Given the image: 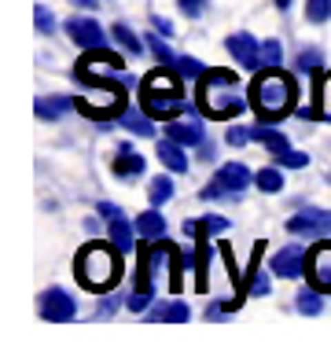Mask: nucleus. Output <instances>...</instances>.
<instances>
[{"label": "nucleus", "instance_id": "obj_9", "mask_svg": "<svg viewBox=\"0 0 331 353\" xmlns=\"http://www.w3.org/2000/svg\"><path fill=\"white\" fill-rule=\"evenodd\" d=\"M63 30H66V37H70L77 48H103L107 44V30L96 22V15H74V19H66L63 22Z\"/></svg>", "mask_w": 331, "mask_h": 353}, {"label": "nucleus", "instance_id": "obj_7", "mask_svg": "<svg viewBox=\"0 0 331 353\" xmlns=\"http://www.w3.org/2000/svg\"><path fill=\"white\" fill-rule=\"evenodd\" d=\"M305 283L320 294H331V243H317L305 254Z\"/></svg>", "mask_w": 331, "mask_h": 353}, {"label": "nucleus", "instance_id": "obj_38", "mask_svg": "<svg viewBox=\"0 0 331 353\" xmlns=\"http://www.w3.org/2000/svg\"><path fill=\"white\" fill-rule=\"evenodd\" d=\"M254 137H250V125H228V132H225V143L228 148H247Z\"/></svg>", "mask_w": 331, "mask_h": 353}, {"label": "nucleus", "instance_id": "obj_45", "mask_svg": "<svg viewBox=\"0 0 331 353\" xmlns=\"http://www.w3.org/2000/svg\"><path fill=\"white\" fill-rule=\"evenodd\" d=\"M272 4H276V8H280V11H287V8H291V4H294V0H272Z\"/></svg>", "mask_w": 331, "mask_h": 353}, {"label": "nucleus", "instance_id": "obj_21", "mask_svg": "<svg viewBox=\"0 0 331 353\" xmlns=\"http://www.w3.org/2000/svg\"><path fill=\"white\" fill-rule=\"evenodd\" d=\"M137 232H140V239H166V217L159 214V206L143 210L137 217Z\"/></svg>", "mask_w": 331, "mask_h": 353}, {"label": "nucleus", "instance_id": "obj_20", "mask_svg": "<svg viewBox=\"0 0 331 353\" xmlns=\"http://www.w3.org/2000/svg\"><path fill=\"white\" fill-rule=\"evenodd\" d=\"M118 125L126 129V132H132V137H154V118L148 114V110H129L126 107V114L118 118Z\"/></svg>", "mask_w": 331, "mask_h": 353}, {"label": "nucleus", "instance_id": "obj_35", "mask_svg": "<svg viewBox=\"0 0 331 353\" xmlns=\"http://www.w3.org/2000/svg\"><path fill=\"white\" fill-rule=\"evenodd\" d=\"M283 63V44L269 37V41H261V66H280Z\"/></svg>", "mask_w": 331, "mask_h": 353}, {"label": "nucleus", "instance_id": "obj_4", "mask_svg": "<svg viewBox=\"0 0 331 353\" xmlns=\"http://www.w3.org/2000/svg\"><path fill=\"white\" fill-rule=\"evenodd\" d=\"M132 85V77L126 74V81H107V85H92L96 88V96H74V107L81 110V114L88 121H118L121 114H126V107H129V99H126V88Z\"/></svg>", "mask_w": 331, "mask_h": 353}, {"label": "nucleus", "instance_id": "obj_3", "mask_svg": "<svg viewBox=\"0 0 331 353\" xmlns=\"http://www.w3.org/2000/svg\"><path fill=\"white\" fill-rule=\"evenodd\" d=\"M195 103L203 118L214 121H232L236 114H247L250 110V96H243L236 85H214L210 77H199L195 81Z\"/></svg>", "mask_w": 331, "mask_h": 353}, {"label": "nucleus", "instance_id": "obj_29", "mask_svg": "<svg viewBox=\"0 0 331 353\" xmlns=\"http://www.w3.org/2000/svg\"><path fill=\"white\" fill-rule=\"evenodd\" d=\"M272 269L265 272V269H250V283H247V291L254 294V298H265V294H272Z\"/></svg>", "mask_w": 331, "mask_h": 353}, {"label": "nucleus", "instance_id": "obj_1", "mask_svg": "<svg viewBox=\"0 0 331 353\" xmlns=\"http://www.w3.org/2000/svg\"><path fill=\"white\" fill-rule=\"evenodd\" d=\"M250 96V110L258 114V121H276L291 118L294 107H298V85L291 74H283L280 66H261V70H254V81L247 88Z\"/></svg>", "mask_w": 331, "mask_h": 353}, {"label": "nucleus", "instance_id": "obj_13", "mask_svg": "<svg viewBox=\"0 0 331 353\" xmlns=\"http://www.w3.org/2000/svg\"><path fill=\"white\" fill-rule=\"evenodd\" d=\"M166 137L184 143V148H199L206 140V129L199 118H173V121H166Z\"/></svg>", "mask_w": 331, "mask_h": 353}, {"label": "nucleus", "instance_id": "obj_42", "mask_svg": "<svg viewBox=\"0 0 331 353\" xmlns=\"http://www.w3.org/2000/svg\"><path fill=\"white\" fill-rule=\"evenodd\" d=\"M151 30H154V33H162V37H166V41H170V37H173V33H177V26H173V22H170V19H162V15H154V19H151Z\"/></svg>", "mask_w": 331, "mask_h": 353}, {"label": "nucleus", "instance_id": "obj_15", "mask_svg": "<svg viewBox=\"0 0 331 353\" xmlns=\"http://www.w3.org/2000/svg\"><path fill=\"white\" fill-rule=\"evenodd\" d=\"M154 154H159V162L170 173H188V165H192L188 148H184V143H177V140H170V137H162L159 143H154Z\"/></svg>", "mask_w": 331, "mask_h": 353}, {"label": "nucleus", "instance_id": "obj_26", "mask_svg": "<svg viewBox=\"0 0 331 353\" xmlns=\"http://www.w3.org/2000/svg\"><path fill=\"white\" fill-rule=\"evenodd\" d=\"M148 199H151L154 206L170 203V199H173V176L170 173H154L151 181H148Z\"/></svg>", "mask_w": 331, "mask_h": 353}, {"label": "nucleus", "instance_id": "obj_39", "mask_svg": "<svg viewBox=\"0 0 331 353\" xmlns=\"http://www.w3.org/2000/svg\"><path fill=\"white\" fill-rule=\"evenodd\" d=\"M177 8H181L184 19H203L206 8H210V0H177Z\"/></svg>", "mask_w": 331, "mask_h": 353}, {"label": "nucleus", "instance_id": "obj_10", "mask_svg": "<svg viewBox=\"0 0 331 353\" xmlns=\"http://www.w3.org/2000/svg\"><path fill=\"white\" fill-rule=\"evenodd\" d=\"M305 247L302 243H287V247H280L269 258V269L280 276V280H298V276H305Z\"/></svg>", "mask_w": 331, "mask_h": 353}, {"label": "nucleus", "instance_id": "obj_27", "mask_svg": "<svg viewBox=\"0 0 331 353\" xmlns=\"http://www.w3.org/2000/svg\"><path fill=\"white\" fill-rule=\"evenodd\" d=\"M143 41H148V52L154 55V63H170V66L177 63V52L170 48V44H166V37H162V33H154V30H151Z\"/></svg>", "mask_w": 331, "mask_h": 353}, {"label": "nucleus", "instance_id": "obj_22", "mask_svg": "<svg viewBox=\"0 0 331 353\" xmlns=\"http://www.w3.org/2000/svg\"><path fill=\"white\" fill-rule=\"evenodd\" d=\"M313 99H317V110H320V121H331V70H320L313 74Z\"/></svg>", "mask_w": 331, "mask_h": 353}, {"label": "nucleus", "instance_id": "obj_30", "mask_svg": "<svg viewBox=\"0 0 331 353\" xmlns=\"http://www.w3.org/2000/svg\"><path fill=\"white\" fill-rule=\"evenodd\" d=\"M173 66H177V74H181L184 81H199V77L206 74V66L199 63L195 55H177V63H173Z\"/></svg>", "mask_w": 331, "mask_h": 353}, {"label": "nucleus", "instance_id": "obj_40", "mask_svg": "<svg viewBox=\"0 0 331 353\" xmlns=\"http://www.w3.org/2000/svg\"><path fill=\"white\" fill-rule=\"evenodd\" d=\"M199 195H203L206 203H214V199H225V195H232V192L214 176V181H206V184H203V192H199Z\"/></svg>", "mask_w": 331, "mask_h": 353}, {"label": "nucleus", "instance_id": "obj_16", "mask_svg": "<svg viewBox=\"0 0 331 353\" xmlns=\"http://www.w3.org/2000/svg\"><path fill=\"white\" fill-rule=\"evenodd\" d=\"M137 221H129V217H114V221H107V239L114 243V247L121 254H129L132 247H137Z\"/></svg>", "mask_w": 331, "mask_h": 353}, {"label": "nucleus", "instance_id": "obj_33", "mask_svg": "<svg viewBox=\"0 0 331 353\" xmlns=\"http://www.w3.org/2000/svg\"><path fill=\"white\" fill-rule=\"evenodd\" d=\"M305 19L313 22V26L331 22V0H305Z\"/></svg>", "mask_w": 331, "mask_h": 353}, {"label": "nucleus", "instance_id": "obj_17", "mask_svg": "<svg viewBox=\"0 0 331 353\" xmlns=\"http://www.w3.org/2000/svg\"><path fill=\"white\" fill-rule=\"evenodd\" d=\"M188 316H192V309H188V302H181V298L154 302V305L148 309V320H159V324H184Z\"/></svg>", "mask_w": 331, "mask_h": 353}, {"label": "nucleus", "instance_id": "obj_24", "mask_svg": "<svg viewBox=\"0 0 331 353\" xmlns=\"http://www.w3.org/2000/svg\"><path fill=\"white\" fill-rule=\"evenodd\" d=\"M324 70V52L320 48H313V44H305V48H298V55H294V74H320Z\"/></svg>", "mask_w": 331, "mask_h": 353}, {"label": "nucleus", "instance_id": "obj_36", "mask_svg": "<svg viewBox=\"0 0 331 353\" xmlns=\"http://www.w3.org/2000/svg\"><path fill=\"white\" fill-rule=\"evenodd\" d=\"M154 305V291H132L126 298V309L129 313H148V309Z\"/></svg>", "mask_w": 331, "mask_h": 353}, {"label": "nucleus", "instance_id": "obj_31", "mask_svg": "<svg viewBox=\"0 0 331 353\" xmlns=\"http://www.w3.org/2000/svg\"><path fill=\"white\" fill-rule=\"evenodd\" d=\"M239 305H243L239 298H225V302H221V298H214V302H206V309H203V316H206V320H221V316L236 313Z\"/></svg>", "mask_w": 331, "mask_h": 353}, {"label": "nucleus", "instance_id": "obj_43", "mask_svg": "<svg viewBox=\"0 0 331 353\" xmlns=\"http://www.w3.org/2000/svg\"><path fill=\"white\" fill-rule=\"evenodd\" d=\"M214 154H217V143H210V140L199 143V159L203 162H214Z\"/></svg>", "mask_w": 331, "mask_h": 353}, {"label": "nucleus", "instance_id": "obj_6", "mask_svg": "<svg viewBox=\"0 0 331 353\" xmlns=\"http://www.w3.org/2000/svg\"><path fill=\"white\" fill-rule=\"evenodd\" d=\"M37 313H41V320H48V324H66V320L77 316V298L66 294L63 287H48V291H41V298H37Z\"/></svg>", "mask_w": 331, "mask_h": 353}, {"label": "nucleus", "instance_id": "obj_14", "mask_svg": "<svg viewBox=\"0 0 331 353\" xmlns=\"http://www.w3.org/2000/svg\"><path fill=\"white\" fill-rule=\"evenodd\" d=\"M214 176H217V181H221V184H225L228 192H232V199H239V195H243V192H247V188L254 184V170H247L243 162H225V165H221V170H217Z\"/></svg>", "mask_w": 331, "mask_h": 353}, {"label": "nucleus", "instance_id": "obj_41", "mask_svg": "<svg viewBox=\"0 0 331 353\" xmlns=\"http://www.w3.org/2000/svg\"><path fill=\"white\" fill-rule=\"evenodd\" d=\"M96 214L103 221H114V217H126V210H121L118 203H107V199H103V203H96Z\"/></svg>", "mask_w": 331, "mask_h": 353}, {"label": "nucleus", "instance_id": "obj_19", "mask_svg": "<svg viewBox=\"0 0 331 353\" xmlns=\"http://www.w3.org/2000/svg\"><path fill=\"white\" fill-rule=\"evenodd\" d=\"M110 37H114L118 48H126V55H140L143 48H148V41H140L137 33H132V26L126 19H118V22H110Z\"/></svg>", "mask_w": 331, "mask_h": 353}, {"label": "nucleus", "instance_id": "obj_44", "mask_svg": "<svg viewBox=\"0 0 331 353\" xmlns=\"http://www.w3.org/2000/svg\"><path fill=\"white\" fill-rule=\"evenodd\" d=\"M70 4H74V8H81V11H96L99 0H70Z\"/></svg>", "mask_w": 331, "mask_h": 353}, {"label": "nucleus", "instance_id": "obj_5", "mask_svg": "<svg viewBox=\"0 0 331 353\" xmlns=\"http://www.w3.org/2000/svg\"><path fill=\"white\" fill-rule=\"evenodd\" d=\"M140 107L148 110L154 121H173L181 114H199V103H188L184 92H151V88H140Z\"/></svg>", "mask_w": 331, "mask_h": 353}, {"label": "nucleus", "instance_id": "obj_2", "mask_svg": "<svg viewBox=\"0 0 331 353\" xmlns=\"http://www.w3.org/2000/svg\"><path fill=\"white\" fill-rule=\"evenodd\" d=\"M74 272H77V283L92 294H107L114 291L118 280H121V250L114 243H85L77 250V261H74Z\"/></svg>", "mask_w": 331, "mask_h": 353}, {"label": "nucleus", "instance_id": "obj_37", "mask_svg": "<svg viewBox=\"0 0 331 353\" xmlns=\"http://www.w3.org/2000/svg\"><path fill=\"white\" fill-rule=\"evenodd\" d=\"M121 305H126V294H107L103 302L96 305V320H107V316H114Z\"/></svg>", "mask_w": 331, "mask_h": 353}, {"label": "nucleus", "instance_id": "obj_23", "mask_svg": "<svg viewBox=\"0 0 331 353\" xmlns=\"http://www.w3.org/2000/svg\"><path fill=\"white\" fill-rule=\"evenodd\" d=\"M254 188L265 195H276V192H283V165H265V170H254Z\"/></svg>", "mask_w": 331, "mask_h": 353}, {"label": "nucleus", "instance_id": "obj_25", "mask_svg": "<svg viewBox=\"0 0 331 353\" xmlns=\"http://www.w3.org/2000/svg\"><path fill=\"white\" fill-rule=\"evenodd\" d=\"M294 309L302 316H320L324 313V294H320L317 287H302V291L294 294Z\"/></svg>", "mask_w": 331, "mask_h": 353}, {"label": "nucleus", "instance_id": "obj_11", "mask_svg": "<svg viewBox=\"0 0 331 353\" xmlns=\"http://www.w3.org/2000/svg\"><path fill=\"white\" fill-rule=\"evenodd\" d=\"M225 48L243 70H261V41L254 37V33H247V30L232 33V37L225 41Z\"/></svg>", "mask_w": 331, "mask_h": 353}, {"label": "nucleus", "instance_id": "obj_12", "mask_svg": "<svg viewBox=\"0 0 331 353\" xmlns=\"http://www.w3.org/2000/svg\"><path fill=\"white\" fill-rule=\"evenodd\" d=\"M110 173H114L118 181H137L140 173H148V162H143V154L132 151V143H118L114 162H110Z\"/></svg>", "mask_w": 331, "mask_h": 353}, {"label": "nucleus", "instance_id": "obj_8", "mask_svg": "<svg viewBox=\"0 0 331 353\" xmlns=\"http://www.w3.org/2000/svg\"><path fill=\"white\" fill-rule=\"evenodd\" d=\"M287 232L291 236H331V210L302 206L298 214L287 217Z\"/></svg>", "mask_w": 331, "mask_h": 353}, {"label": "nucleus", "instance_id": "obj_34", "mask_svg": "<svg viewBox=\"0 0 331 353\" xmlns=\"http://www.w3.org/2000/svg\"><path fill=\"white\" fill-rule=\"evenodd\" d=\"M221 232H228V217H221V214L199 217V236H221Z\"/></svg>", "mask_w": 331, "mask_h": 353}, {"label": "nucleus", "instance_id": "obj_28", "mask_svg": "<svg viewBox=\"0 0 331 353\" xmlns=\"http://www.w3.org/2000/svg\"><path fill=\"white\" fill-rule=\"evenodd\" d=\"M33 26H37V33H41V37H52V33L59 30L63 22L55 19V11H52L48 4H37V11H33Z\"/></svg>", "mask_w": 331, "mask_h": 353}, {"label": "nucleus", "instance_id": "obj_18", "mask_svg": "<svg viewBox=\"0 0 331 353\" xmlns=\"http://www.w3.org/2000/svg\"><path fill=\"white\" fill-rule=\"evenodd\" d=\"M70 107H74L70 96H37V103H33V114H37L41 121H59Z\"/></svg>", "mask_w": 331, "mask_h": 353}, {"label": "nucleus", "instance_id": "obj_32", "mask_svg": "<svg viewBox=\"0 0 331 353\" xmlns=\"http://www.w3.org/2000/svg\"><path fill=\"white\" fill-rule=\"evenodd\" d=\"M272 162L283 165V170H305V165H309V154L287 148V151H280V154H272Z\"/></svg>", "mask_w": 331, "mask_h": 353}]
</instances>
